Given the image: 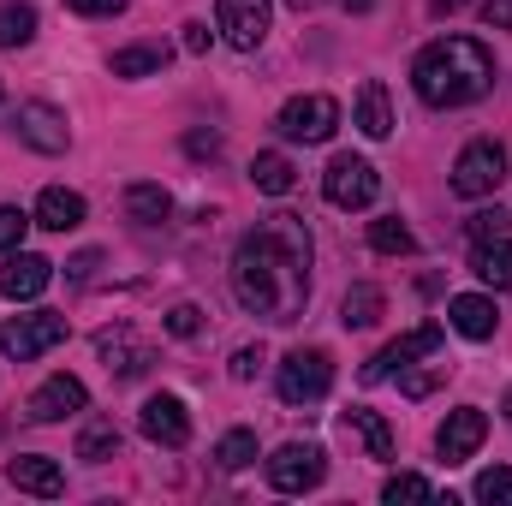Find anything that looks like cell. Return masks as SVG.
Masks as SVG:
<instances>
[{
  "label": "cell",
  "instance_id": "16",
  "mask_svg": "<svg viewBox=\"0 0 512 506\" xmlns=\"http://www.w3.org/2000/svg\"><path fill=\"white\" fill-rule=\"evenodd\" d=\"M84 405H90V393H84L78 376H48L30 399H24V417H30V423H60V417H72V411H84Z\"/></svg>",
  "mask_w": 512,
  "mask_h": 506
},
{
  "label": "cell",
  "instance_id": "7",
  "mask_svg": "<svg viewBox=\"0 0 512 506\" xmlns=\"http://www.w3.org/2000/svg\"><path fill=\"white\" fill-rule=\"evenodd\" d=\"M322 477H328V453H322L316 441H286V447L268 459V483H274L280 495H310Z\"/></svg>",
  "mask_w": 512,
  "mask_h": 506
},
{
  "label": "cell",
  "instance_id": "21",
  "mask_svg": "<svg viewBox=\"0 0 512 506\" xmlns=\"http://www.w3.org/2000/svg\"><path fill=\"white\" fill-rule=\"evenodd\" d=\"M471 268H477V280L483 286H495V292H507L512 286V239H483L477 251H471Z\"/></svg>",
  "mask_w": 512,
  "mask_h": 506
},
{
  "label": "cell",
  "instance_id": "15",
  "mask_svg": "<svg viewBox=\"0 0 512 506\" xmlns=\"http://www.w3.org/2000/svg\"><path fill=\"white\" fill-rule=\"evenodd\" d=\"M483 435H489V417H483L477 405H459V411H447V423L435 429V453H441L447 465H465V459L483 447Z\"/></svg>",
  "mask_w": 512,
  "mask_h": 506
},
{
  "label": "cell",
  "instance_id": "18",
  "mask_svg": "<svg viewBox=\"0 0 512 506\" xmlns=\"http://www.w3.org/2000/svg\"><path fill=\"white\" fill-rule=\"evenodd\" d=\"M447 322H453V334H465V340H495L501 310H495V298H483V292H459V298H447Z\"/></svg>",
  "mask_w": 512,
  "mask_h": 506
},
{
  "label": "cell",
  "instance_id": "11",
  "mask_svg": "<svg viewBox=\"0 0 512 506\" xmlns=\"http://www.w3.org/2000/svg\"><path fill=\"white\" fill-rule=\"evenodd\" d=\"M435 352H441V328H435V322H423V328H411V334L387 340L382 352L364 364V381H387L393 370H405V364H417V358H435Z\"/></svg>",
  "mask_w": 512,
  "mask_h": 506
},
{
  "label": "cell",
  "instance_id": "41",
  "mask_svg": "<svg viewBox=\"0 0 512 506\" xmlns=\"http://www.w3.org/2000/svg\"><path fill=\"white\" fill-rule=\"evenodd\" d=\"M209 42H215L209 24H185V54H209Z\"/></svg>",
  "mask_w": 512,
  "mask_h": 506
},
{
  "label": "cell",
  "instance_id": "3",
  "mask_svg": "<svg viewBox=\"0 0 512 506\" xmlns=\"http://www.w3.org/2000/svg\"><path fill=\"white\" fill-rule=\"evenodd\" d=\"M507 185V149L495 137H477L453 161V197H495Z\"/></svg>",
  "mask_w": 512,
  "mask_h": 506
},
{
  "label": "cell",
  "instance_id": "47",
  "mask_svg": "<svg viewBox=\"0 0 512 506\" xmlns=\"http://www.w3.org/2000/svg\"><path fill=\"white\" fill-rule=\"evenodd\" d=\"M0 96H6V90H0Z\"/></svg>",
  "mask_w": 512,
  "mask_h": 506
},
{
  "label": "cell",
  "instance_id": "5",
  "mask_svg": "<svg viewBox=\"0 0 512 506\" xmlns=\"http://www.w3.org/2000/svg\"><path fill=\"white\" fill-rule=\"evenodd\" d=\"M322 197L334 209H370L382 197V173L364 161V155H334L328 173H322Z\"/></svg>",
  "mask_w": 512,
  "mask_h": 506
},
{
  "label": "cell",
  "instance_id": "30",
  "mask_svg": "<svg viewBox=\"0 0 512 506\" xmlns=\"http://www.w3.org/2000/svg\"><path fill=\"white\" fill-rule=\"evenodd\" d=\"M251 459H256V435L251 429H227V435L215 441V465H221V471H245Z\"/></svg>",
  "mask_w": 512,
  "mask_h": 506
},
{
  "label": "cell",
  "instance_id": "32",
  "mask_svg": "<svg viewBox=\"0 0 512 506\" xmlns=\"http://www.w3.org/2000/svg\"><path fill=\"white\" fill-rule=\"evenodd\" d=\"M447 376H453V364H429V370H411V364H405V370H399V393H405V399H429Z\"/></svg>",
  "mask_w": 512,
  "mask_h": 506
},
{
  "label": "cell",
  "instance_id": "29",
  "mask_svg": "<svg viewBox=\"0 0 512 506\" xmlns=\"http://www.w3.org/2000/svg\"><path fill=\"white\" fill-rule=\"evenodd\" d=\"M30 36H36V6H24V0L0 6V48H24Z\"/></svg>",
  "mask_w": 512,
  "mask_h": 506
},
{
  "label": "cell",
  "instance_id": "4",
  "mask_svg": "<svg viewBox=\"0 0 512 506\" xmlns=\"http://www.w3.org/2000/svg\"><path fill=\"white\" fill-rule=\"evenodd\" d=\"M274 387H280L286 405H316V399H328V387H334V358L316 352V346H310V352H286Z\"/></svg>",
  "mask_w": 512,
  "mask_h": 506
},
{
  "label": "cell",
  "instance_id": "37",
  "mask_svg": "<svg viewBox=\"0 0 512 506\" xmlns=\"http://www.w3.org/2000/svg\"><path fill=\"white\" fill-rule=\"evenodd\" d=\"M78 18H114V12H126V0H66Z\"/></svg>",
  "mask_w": 512,
  "mask_h": 506
},
{
  "label": "cell",
  "instance_id": "33",
  "mask_svg": "<svg viewBox=\"0 0 512 506\" xmlns=\"http://www.w3.org/2000/svg\"><path fill=\"white\" fill-rule=\"evenodd\" d=\"M483 506H512V465H489L483 477H477V489H471Z\"/></svg>",
  "mask_w": 512,
  "mask_h": 506
},
{
  "label": "cell",
  "instance_id": "45",
  "mask_svg": "<svg viewBox=\"0 0 512 506\" xmlns=\"http://www.w3.org/2000/svg\"><path fill=\"white\" fill-rule=\"evenodd\" d=\"M286 6H292V12H304V6H310V0H286Z\"/></svg>",
  "mask_w": 512,
  "mask_h": 506
},
{
  "label": "cell",
  "instance_id": "24",
  "mask_svg": "<svg viewBox=\"0 0 512 506\" xmlns=\"http://www.w3.org/2000/svg\"><path fill=\"white\" fill-rule=\"evenodd\" d=\"M251 185L256 191H268V197H286V191L298 185V167H292L280 149H262V155L251 161Z\"/></svg>",
  "mask_w": 512,
  "mask_h": 506
},
{
  "label": "cell",
  "instance_id": "42",
  "mask_svg": "<svg viewBox=\"0 0 512 506\" xmlns=\"http://www.w3.org/2000/svg\"><path fill=\"white\" fill-rule=\"evenodd\" d=\"M256 364H262V352H256V346L233 352V376H239V381H251V376H256Z\"/></svg>",
  "mask_w": 512,
  "mask_h": 506
},
{
  "label": "cell",
  "instance_id": "6",
  "mask_svg": "<svg viewBox=\"0 0 512 506\" xmlns=\"http://www.w3.org/2000/svg\"><path fill=\"white\" fill-rule=\"evenodd\" d=\"M60 340H66V316H60V310H30V316H12V322L0 328V352H6L12 364H30V358L54 352Z\"/></svg>",
  "mask_w": 512,
  "mask_h": 506
},
{
  "label": "cell",
  "instance_id": "28",
  "mask_svg": "<svg viewBox=\"0 0 512 506\" xmlns=\"http://www.w3.org/2000/svg\"><path fill=\"white\" fill-rule=\"evenodd\" d=\"M370 251H382V256H411V251H417V233H411L399 215H382V221H370Z\"/></svg>",
  "mask_w": 512,
  "mask_h": 506
},
{
  "label": "cell",
  "instance_id": "31",
  "mask_svg": "<svg viewBox=\"0 0 512 506\" xmlns=\"http://www.w3.org/2000/svg\"><path fill=\"white\" fill-rule=\"evenodd\" d=\"M382 501L399 506V501H435V483L429 477H417V471H399V477H387L382 483Z\"/></svg>",
  "mask_w": 512,
  "mask_h": 506
},
{
  "label": "cell",
  "instance_id": "35",
  "mask_svg": "<svg viewBox=\"0 0 512 506\" xmlns=\"http://www.w3.org/2000/svg\"><path fill=\"white\" fill-rule=\"evenodd\" d=\"M24 233H30V215L6 203V209H0V256H6V251H24Z\"/></svg>",
  "mask_w": 512,
  "mask_h": 506
},
{
  "label": "cell",
  "instance_id": "17",
  "mask_svg": "<svg viewBox=\"0 0 512 506\" xmlns=\"http://www.w3.org/2000/svg\"><path fill=\"white\" fill-rule=\"evenodd\" d=\"M6 483L24 489V495H42V501L66 495V471H60L48 453H18V459H6Z\"/></svg>",
  "mask_w": 512,
  "mask_h": 506
},
{
  "label": "cell",
  "instance_id": "40",
  "mask_svg": "<svg viewBox=\"0 0 512 506\" xmlns=\"http://www.w3.org/2000/svg\"><path fill=\"white\" fill-rule=\"evenodd\" d=\"M483 24L489 30H512V0H489L483 6Z\"/></svg>",
  "mask_w": 512,
  "mask_h": 506
},
{
  "label": "cell",
  "instance_id": "10",
  "mask_svg": "<svg viewBox=\"0 0 512 506\" xmlns=\"http://www.w3.org/2000/svg\"><path fill=\"white\" fill-rule=\"evenodd\" d=\"M96 358L108 364V376H120V381H137L149 364H155V352H149V340L137 334V328H102L96 334Z\"/></svg>",
  "mask_w": 512,
  "mask_h": 506
},
{
  "label": "cell",
  "instance_id": "12",
  "mask_svg": "<svg viewBox=\"0 0 512 506\" xmlns=\"http://www.w3.org/2000/svg\"><path fill=\"white\" fill-rule=\"evenodd\" d=\"M48 280H54V262H48V256H36V251H6L0 256V298L30 304V298L48 292Z\"/></svg>",
  "mask_w": 512,
  "mask_h": 506
},
{
  "label": "cell",
  "instance_id": "13",
  "mask_svg": "<svg viewBox=\"0 0 512 506\" xmlns=\"http://www.w3.org/2000/svg\"><path fill=\"white\" fill-rule=\"evenodd\" d=\"M137 429H143L155 447H185V441H191V411H185L179 393H155V399H143Z\"/></svg>",
  "mask_w": 512,
  "mask_h": 506
},
{
  "label": "cell",
  "instance_id": "25",
  "mask_svg": "<svg viewBox=\"0 0 512 506\" xmlns=\"http://www.w3.org/2000/svg\"><path fill=\"white\" fill-rule=\"evenodd\" d=\"M173 60V48L167 42H131L114 54V78H149V72H161Z\"/></svg>",
  "mask_w": 512,
  "mask_h": 506
},
{
  "label": "cell",
  "instance_id": "22",
  "mask_svg": "<svg viewBox=\"0 0 512 506\" xmlns=\"http://www.w3.org/2000/svg\"><path fill=\"white\" fill-rule=\"evenodd\" d=\"M126 215L137 221V227H161V221L173 215V197H167V185H149V179L126 185Z\"/></svg>",
  "mask_w": 512,
  "mask_h": 506
},
{
  "label": "cell",
  "instance_id": "9",
  "mask_svg": "<svg viewBox=\"0 0 512 506\" xmlns=\"http://www.w3.org/2000/svg\"><path fill=\"white\" fill-rule=\"evenodd\" d=\"M268 12H274V0H215V24L239 54H256L268 42Z\"/></svg>",
  "mask_w": 512,
  "mask_h": 506
},
{
  "label": "cell",
  "instance_id": "26",
  "mask_svg": "<svg viewBox=\"0 0 512 506\" xmlns=\"http://www.w3.org/2000/svg\"><path fill=\"white\" fill-rule=\"evenodd\" d=\"M78 459H84V465H108V459H120V429H114L108 417L84 423V435H78Z\"/></svg>",
  "mask_w": 512,
  "mask_h": 506
},
{
  "label": "cell",
  "instance_id": "2",
  "mask_svg": "<svg viewBox=\"0 0 512 506\" xmlns=\"http://www.w3.org/2000/svg\"><path fill=\"white\" fill-rule=\"evenodd\" d=\"M411 90L429 108H471L495 90V60L477 36H441L411 60Z\"/></svg>",
  "mask_w": 512,
  "mask_h": 506
},
{
  "label": "cell",
  "instance_id": "34",
  "mask_svg": "<svg viewBox=\"0 0 512 506\" xmlns=\"http://www.w3.org/2000/svg\"><path fill=\"white\" fill-rule=\"evenodd\" d=\"M507 227H512V209H501V203H495V209H477V215L465 221V233H471V245H483V239H501Z\"/></svg>",
  "mask_w": 512,
  "mask_h": 506
},
{
  "label": "cell",
  "instance_id": "43",
  "mask_svg": "<svg viewBox=\"0 0 512 506\" xmlns=\"http://www.w3.org/2000/svg\"><path fill=\"white\" fill-rule=\"evenodd\" d=\"M465 0H429V12H459Z\"/></svg>",
  "mask_w": 512,
  "mask_h": 506
},
{
  "label": "cell",
  "instance_id": "14",
  "mask_svg": "<svg viewBox=\"0 0 512 506\" xmlns=\"http://www.w3.org/2000/svg\"><path fill=\"white\" fill-rule=\"evenodd\" d=\"M12 131H18L30 149H42V155H66V143H72L66 114H60V108H48V102H24V108L12 114Z\"/></svg>",
  "mask_w": 512,
  "mask_h": 506
},
{
  "label": "cell",
  "instance_id": "38",
  "mask_svg": "<svg viewBox=\"0 0 512 506\" xmlns=\"http://www.w3.org/2000/svg\"><path fill=\"white\" fill-rule=\"evenodd\" d=\"M185 155H197V161L203 155H221V131H191L185 137Z\"/></svg>",
  "mask_w": 512,
  "mask_h": 506
},
{
  "label": "cell",
  "instance_id": "36",
  "mask_svg": "<svg viewBox=\"0 0 512 506\" xmlns=\"http://www.w3.org/2000/svg\"><path fill=\"white\" fill-rule=\"evenodd\" d=\"M197 328H203V310H197V304H173V310H167V334H179V340H191Z\"/></svg>",
  "mask_w": 512,
  "mask_h": 506
},
{
  "label": "cell",
  "instance_id": "1",
  "mask_svg": "<svg viewBox=\"0 0 512 506\" xmlns=\"http://www.w3.org/2000/svg\"><path fill=\"white\" fill-rule=\"evenodd\" d=\"M310 227H304V215H268V221H256L251 233L239 239V251H233V292H239V304L262 316V322H274V328H286V322H298L304 316V304H310Z\"/></svg>",
  "mask_w": 512,
  "mask_h": 506
},
{
  "label": "cell",
  "instance_id": "19",
  "mask_svg": "<svg viewBox=\"0 0 512 506\" xmlns=\"http://www.w3.org/2000/svg\"><path fill=\"white\" fill-rule=\"evenodd\" d=\"M36 227H48V233H72V227H84V197L66 191V185H48V191L36 197Z\"/></svg>",
  "mask_w": 512,
  "mask_h": 506
},
{
  "label": "cell",
  "instance_id": "27",
  "mask_svg": "<svg viewBox=\"0 0 512 506\" xmlns=\"http://www.w3.org/2000/svg\"><path fill=\"white\" fill-rule=\"evenodd\" d=\"M358 131H364V137H387V131H393V108H387V90L376 78L358 90Z\"/></svg>",
  "mask_w": 512,
  "mask_h": 506
},
{
  "label": "cell",
  "instance_id": "44",
  "mask_svg": "<svg viewBox=\"0 0 512 506\" xmlns=\"http://www.w3.org/2000/svg\"><path fill=\"white\" fill-rule=\"evenodd\" d=\"M340 6H346V12H370L376 0H340Z\"/></svg>",
  "mask_w": 512,
  "mask_h": 506
},
{
  "label": "cell",
  "instance_id": "23",
  "mask_svg": "<svg viewBox=\"0 0 512 506\" xmlns=\"http://www.w3.org/2000/svg\"><path fill=\"white\" fill-rule=\"evenodd\" d=\"M382 310H387V298H382V286H370V280H358V286L340 298V322H346V328H376Z\"/></svg>",
  "mask_w": 512,
  "mask_h": 506
},
{
  "label": "cell",
  "instance_id": "39",
  "mask_svg": "<svg viewBox=\"0 0 512 506\" xmlns=\"http://www.w3.org/2000/svg\"><path fill=\"white\" fill-rule=\"evenodd\" d=\"M96 268H102V251H84V256H72V262H66V274H72L78 286H84V280H96Z\"/></svg>",
  "mask_w": 512,
  "mask_h": 506
},
{
  "label": "cell",
  "instance_id": "20",
  "mask_svg": "<svg viewBox=\"0 0 512 506\" xmlns=\"http://www.w3.org/2000/svg\"><path fill=\"white\" fill-rule=\"evenodd\" d=\"M340 429L370 453V459H393V429H387V417H376V411H364V405H352L346 417H340Z\"/></svg>",
  "mask_w": 512,
  "mask_h": 506
},
{
  "label": "cell",
  "instance_id": "8",
  "mask_svg": "<svg viewBox=\"0 0 512 506\" xmlns=\"http://www.w3.org/2000/svg\"><path fill=\"white\" fill-rule=\"evenodd\" d=\"M274 126H280L286 143H328L340 131V102L334 96H292Z\"/></svg>",
  "mask_w": 512,
  "mask_h": 506
},
{
  "label": "cell",
  "instance_id": "46",
  "mask_svg": "<svg viewBox=\"0 0 512 506\" xmlns=\"http://www.w3.org/2000/svg\"><path fill=\"white\" fill-rule=\"evenodd\" d=\"M507 423H512V387H507Z\"/></svg>",
  "mask_w": 512,
  "mask_h": 506
}]
</instances>
